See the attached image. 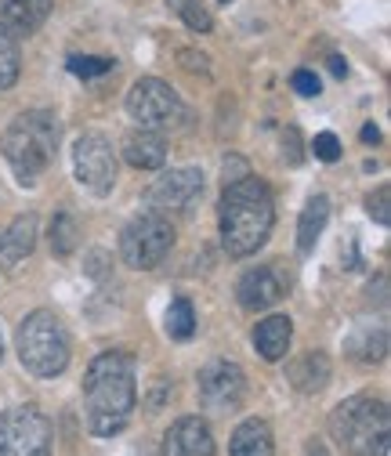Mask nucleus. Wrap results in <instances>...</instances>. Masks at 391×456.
<instances>
[{
    "label": "nucleus",
    "instance_id": "obj_25",
    "mask_svg": "<svg viewBox=\"0 0 391 456\" xmlns=\"http://www.w3.org/2000/svg\"><path fill=\"white\" fill-rule=\"evenodd\" d=\"M167 8H171L192 33H210L214 29V19H210V12L200 4V0H167Z\"/></svg>",
    "mask_w": 391,
    "mask_h": 456
},
{
    "label": "nucleus",
    "instance_id": "obj_17",
    "mask_svg": "<svg viewBox=\"0 0 391 456\" xmlns=\"http://www.w3.org/2000/svg\"><path fill=\"white\" fill-rule=\"evenodd\" d=\"M124 156L138 170H159L167 163V145H163L159 131H131L124 138Z\"/></svg>",
    "mask_w": 391,
    "mask_h": 456
},
{
    "label": "nucleus",
    "instance_id": "obj_1",
    "mask_svg": "<svg viewBox=\"0 0 391 456\" xmlns=\"http://www.w3.org/2000/svg\"><path fill=\"white\" fill-rule=\"evenodd\" d=\"M138 403L134 384V359L127 352H102L91 359L84 373V406L87 428L98 438H113L131 424Z\"/></svg>",
    "mask_w": 391,
    "mask_h": 456
},
{
    "label": "nucleus",
    "instance_id": "obj_20",
    "mask_svg": "<svg viewBox=\"0 0 391 456\" xmlns=\"http://www.w3.org/2000/svg\"><path fill=\"white\" fill-rule=\"evenodd\" d=\"M326 221H330V200L319 192V196H312V200L305 203L301 221H297V250H301V254H312V250H315Z\"/></svg>",
    "mask_w": 391,
    "mask_h": 456
},
{
    "label": "nucleus",
    "instance_id": "obj_8",
    "mask_svg": "<svg viewBox=\"0 0 391 456\" xmlns=\"http://www.w3.org/2000/svg\"><path fill=\"white\" fill-rule=\"evenodd\" d=\"M0 456H51V420L37 406L0 413Z\"/></svg>",
    "mask_w": 391,
    "mask_h": 456
},
{
    "label": "nucleus",
    "instance_id": "obj_23",
    "mask_svg": "<svg viewBox=\"0 0 391 456\" xmlns=\"http://www.w3.org/2000/svg\"><path fill=\"white\" fill-rule=\"evenodd\" d=\"M80 243V228H77V217L69 210H59L51 217V250L59 257H69Z\"/></svg>",
    "mask_w": 391,
    "mask_h": 456
},
{
    "label": "nucleus",
    "instance_id": "obj_2",
    "mask_svg": "<svg viewBox=\"0 0 391 456\" xmlns=\"http://www.w3.org/2000/svg\"><path fill=\"white\" fill-rule=\"evenodd\" d=\"M217 224H221V247L229 257H250L257 254L275 224V200L265 182L254 175H243L236 182H225L217 207Z\"/></svg>",
    "mask_w": 391,
    "mask_h": 456
},
{
    "label": "nucleus",
    "instance_id": "obj_16",
    "mask_svg": "<svg viewBox=\"0 0 391 456\" xmlns=\"http://www.w3.org/2000/svg\"><path fill=\"white\" fill-rule=\"evenodd\" d=\"M290 340H294V322L290 315H268L254 326V348L261 352V359L279 362L290 352Z\"/></svg>",
    "mask_w": 391,
    "mask_h": 456
},
{
    "label": "nucleus",
    "instance_id": "obj_9",
    "mask_svg": "<svg viewBox=\"0 0 391 456\" xmlns=\"http://www.w3.org/2000/svg\"><path fill=\"white\" fill-rule=\"evenodd\" d=\"M73 175L91 196H109L117 185V152L105 134L87 131L73 142Z\"/></svg>",
    "mask_w": 391,
    "mask_h": 456
},
{
    "label": "nucleus",
    "instance_id": "obj_30",
    "mask_svg": "<svg viewBox=\"0 0 391 456\" xmlns=\"http://www.w3.org/2000/svg\"><path fill=\"white\" fill-rule=\"evenodd\" d=\"M330 73L338 77V80H345V77H348V62L341 59V54H330Z\"/></svg>",
    "mask_w": 391,
    "mask_h": 456
},
{
    "label": "nucleus",
    "instance_id": "obj_26",
    "mask_svg": "<svg viewBox=\"0 0 391 456\" xmlns=\"http://www.w3.org/2000/svg\"><path fill=\"white\" fill-rule=\"evenodd\" d=\"M109 69H113V59H102V54H73V59H69V73L80 77V80L102 77Z\"/></svg>",
    "mask_w": 391,
    "mask_h": 456
},
{
    "label": "nucleus",
    "instance_id": "obj_29",
    "mask_svg": "<svg viewBox=\"0 0 391 456\" xmlns=\"http://www.w3.org/2000/svg\"><path fill=\"white\" fill-rule=\"evenodd\" d=\"M290 84H294V91L301 94V98H315L322 87H319V77L312 73V69H297L294 77H290Z\"/></svg>",
    "mask_w": 391,
    "mask_h": 456
},
{
    "label": "nucleus",
    "instance_id": "obj_4",
    "mask_svg": "<svg viewBox=\"0 0 391 456\" xmlns=\"http://www.w3.org/2000/svg\"><path fill=\"white\" fill-rule=\"evenodd\" d=\"M330 435L345 456H391V413L387 403L355 395L330 413Z\"/></svg>",
    "mask_w": 391,
    "mask_h": 456
},
{
    "label": "nucleus",
    "instance_id": "obj_35",
    "mask_svg": "<svg viewBox=\"0 0 391 456\" xmlns=\"http://www.w3.org/2000/svg\"><path fill=\"white\" fill-rule=\"evenodd\" d=\"M225 4H229V0H225Z\"/></svg>",
    "mask_w": 391,
    "mask_h": 456
},
{
    "label": "nucleus",
    "instance_id": "obj_5",
    "mask_svg": "<svg viewBox=\"0 0 391 456\" xmlns=\"http://www.w3.org/2000/svg\"><path fill=\"white\" fill-rule=\"evenodd\" d=\"M19 359L33 377H59L69 366V333L51 308H37L19 326Z\"/></svg>",
    "mask_w": 391,
    "mask_h": 456
},
{
    "label": "nucleus",
    "instance_id": "obj_33",
    "mask_svg": "<svg viewBox=\"0 0 391 456\" xmlns=\"http://www.w3.org/2000/svg\"><path fill=\"white\" fill-rule=\"evenodd\" d=\"M305 456H330V452H326V445H322V442H308Z\"/></svg>",
    "mask_w": 391,
    "mask_h": 456
},
{
    "label": "nucleus",
    "instance_id": "obj_10",
    "mask_svg": "<svg viewBox=\"0 0 391 456\" xmlns=\"http://www.w3.org/2000/svg\"><path fill=\"white\" fill-rule=\"evenodd\" d=\"M200 196H203V170L200 167H175L149 185L145 203H149V210H156L163 217H182L196 207Z\"/></svg>",
    "mask_w": 391,
    "mask_h": 456
},
{
    "label": "nucleus",
    "instance_id": "obj_34",
    "mask_svg": "<svg viewBox=\"0 0 391 456\" xmlns=\"http://www.w3.org/2000/svg\"><path fill=\"white\" fill-rule=\"evenodd\" d=\"M0 359H4V337H0Z\"/></svg>",
    "mask_w": 391,
    "mask_h": 456
},
{
    "label": "nucleus",
    "instance_id": "obj_12",
    "mask_svg": "<svg viewBox=\"0 0 391 456\" xmlns=\"http://www.w3.org/2000/svg\"><path fill=\"white\" fill-rule=\"evenodd\" d=\"M287 290H290V279L275 265H257L236 282V297L247 312H265V308L279 305L287 297Z\"/></svg>",
    "mask_w": 391,
    "mask_h": 456
},
{
    "label": "nucleus",
    "instance_id": "obj_15",
    "mask_svg": "<svg viewBox=\"0 0 391 456\" xmlns=\"http://www.w3.org/2000/svg\"><path fill=\"white\" fill-rule=\"evenodd\" d=\"M37 247V214H19L4 232H0V268H15Z\"/></svg>",
    "mask_w": 391,
    "mask_h": 456
},
{
    "label": "nucleus",
    "instance_id": "obj_13",
    "mask_svg": "<svg viewBox=\"0 0 391 456\" xmlns=\"http://www.w3.org/2000/svg\"><path fill=\"white\" fill-rule=\"evenodd\" d=\"M163 456H214V435L207 420L182 417L163 435Z\"/></svg>",
    "mask_w": 391,
    "mask_h": 456
},
{
    "label": "nucleus",
    "instance_id": "obj_24",
    "mask_svg": "<svg viewBox=\"0 0 391 456\" xmlns=\"http://www.w3.org/2000/svg\"><path fill=\"white\" fill-rule=\"evenodd\" d=\"M19 73H22V54H19V40H15L12 33H4V29H0V91L15 87Z\"/></svg>",
    "mask_w": 391,
    "mask_h": 456
},
{
    "label": "nucleus",
    "instance_id": "obj_27",
    "mask_svg": "<svg viewBox=\"0 0 391 456\" xmlns=\"http://www.w3.org/2000/svg\"><path fill=\"white\" fill-rule=\"evenodd\" d=\"M387 200H391V189H387V185H380L377 192H370V196H366V210H370V217H373L377 224H387V221H391Z\"/></svg>",
    "mask_w": 391,
    "mask_h": 456
},
{
    "label": "nucleus",
    "instance_id": "obj_19",
    "mask_svg": "<svg viewBox=\"0 0 391 456\" xmlns=\"http://www.w3.org/2000/svg\"><path fill=\"white\" fill-rule=\"evenodd\" d=\"M232 456H272L275 452V442H272V428L257 417L243 420L236 431H232V445H229Z\"/></svg>",
    "mask_w": 391,
    "mask_h": 456
},
{
    "label": "nucleus",
    "instance_id": "obj_31",
    "mask_svg": "<svg viewBox=\"0 0 391 456\" xmlns=\"http://www.w3.org/2000/svg\"><path fill=\"white\" fill-rule=\"evenodd\" d=\"M287 138H290V152H287V159H290V163H301V149H297V131L290 127V131H287Z\"/></svg>",
    "mask_w": 391,
    "mask_h": 456
},
{
    "label": "nucleus",
    "instance_id": "obj_11",
    "mask_svg": "<svg viewBox=\"0 0 391 456\" xmlns=\"http://www.w3.org/2000/svg\"><path fill=\"white\" fill-rule=\"evenodd\" d=\"M196 387H200L203 410H210V413H236L243 406V398H247V373L236 362L217 359V362H207L200 370Z\"/></svg>",
    "mask_w": 391,
    "mask_h": 456
},
{
    "label": "nucleus",
    "instance_id": "obj_32",
    "mask_svg": "<svg viewBox=\"0 0 391 456\" xmlns=\"http://www.w3.org/2000/svg\"><path fill=\"white\" fill-rule=\"evenodd\" d=\"M362 142H366V145H377V142H380V131H377L373 124H366V127H362Z\"/></svg>",
    "mask_w": 391,
    "mask_h": 456
},
{
    "label": "nucleus",
    "instance_id": "obj_21",
    "mask_svg": "<svg viewBox=\"0 0 391 456\" xmlns=\"http://www.w3.org/2000/svg\"><path fill=\"white\" fill-rule=\"evenodd\" d=\"M348 352L359 359V362H366V366H373V362H380L384 355H387V333H384V326H359L352 337H348Z\"/></svg>",
    "mask_w": 391,
    "mask_h": 456
},
{
    "label": "nucleus",
    "instance_id": "obj_7",
    "mask_svg": "<svg viewBox=\"0 0 391 456\" xmlns=\"http://www.w3.org/2000/svg\"><path fill=\"white\" fill-rule=\"evenodd\" d=\"M127 112L142 131H171L185 120V105H182L178 91L159 77H142L131 84Z\"/></svg>",
    "mask_w": 391,
    "mask_h": 456
},
{
    "label": "nucleus",
    "instance_id": "obj_22",
    "mask_svg": "<svg viewBox=\"0 0 391 456\" xmlns=\"http://www.w3.org/2000/svg\"><path fill=\"white\" fill-rule=\"evenodd\" d=\"M163 330H167V337H171V340H189L196 333V312H192L189 297H175L171 305H167Z\"/></svg>",
    "mask_w": 391,
    "mask_h": 456
},
{
    "label": "nucleus",
    "instance_id": "obj_3",
    "mask_svg": "<svg viewBox=\"0 0 391 456\" xmlns=\"http://www.w3.org/2000/svg\"><path fill=\"white\" fill-rule=\"evenodd\" d=\"M59 138H62V124L54 112L47 109H33L15 117L0 138V152H4L8 167L15 170L19 185L33 189L37 178L54 163V152H59Z\"/></svg>",
    "mask_w": 391,
    "mask_h": 456
},
{
    "label": "nucleus",
    "instance_id": "obj_28",
    "mask_svg": "<svg viewBox=\"0 0 391 456\" xmlns=\"http://www.w3.org/2000/svg\"><path fill=\"white\" fill-rule=\"evenodd\" d=\"M312 149H315V156L319 159H326V163H333V159H341V142H338V134H315V142H312Z\"/></svg>",
    "mask_w": 391,
    "mask_h": 456
},
{
    "label": "nucleus",
    "instance_id": "obj_14",
    "mask_svg": "<svg viewBox=\"0 0 391 456\" xmlns=\"http://www.w3.org/2000/svg\"><path fill=\"white\" fill-rule=\"evenodd\" d=\"M54 8V0H0V29L12 37L37 33Z\"/></svg>",
    "mask_w": 391,
    "mask_h": 456
},
{
    "label": "nucleus",
    "instance_id": "obj_6",
    "mask_svg": "<svg viewBox=\"0 0 391 456\" xmlns=\"http://www.w3.org/2000/svg\"><path fill=\"white\" fill-rule=\"evenodd\" d=\"M171 250H175V224L171 217H163L156 210L131 217L120 232V257L127 268H138V272L159 268Z\"/></svg>",
    "mask_w": 391,
    "mask_h": 456
},
{
    "label": "nucleus",
    "instance_id": "obj_18",
    "mask_svg": "<svg viewBox=\"0 0 391 456\" xmlns=\"http://www.w3.org/2000/svg\"><path fill=\"white\" fill-rule=\"evenodd\" d=\"M287 380H290L297 391L315 395V391H322V387L330 384V359H326L322 352H305V355H297V359L287 366Z\"/></svg>",
    "mask_w": 391,
    "mask_h": 456
}]
</instances>
